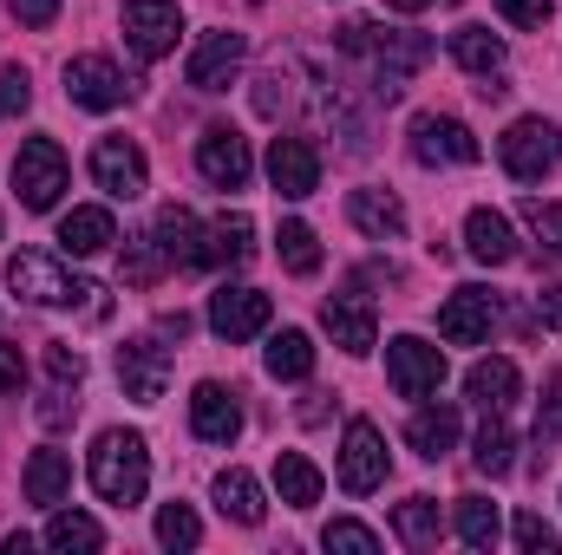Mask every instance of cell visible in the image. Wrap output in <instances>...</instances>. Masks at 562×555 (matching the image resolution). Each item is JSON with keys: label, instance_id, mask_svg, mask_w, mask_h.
<instances>
[{"label": "cell", "instance_id": "cell-1", "mask_svg": "<svg viewBox=\"0 0 562 555\" xmlns=\"http://www.w3.org/2000/svg\"><path fill=\"white\" fill-rule=\"evenodd\" d=\"M86 471H92V490L112 510H132V503H144V490H150V451H144L138 431H99Z\"/></svg>", "mask_w": 562, "mask_h": 555}, {"label": "cell", "instance_id": "cell-2", "mask_svg": "<svg viewBox=\"0 0 562 555\" xmlns=\"http://www.w3.org/2000/svg\"><path fill=\"white\" fill-rule=\"evenodd\" d=\"M7 287L20 294V301H33V307H92L99 314V287L79 275H66L53 256H40V249H20L13 262H7Z\"/></svg>", "mask_w": 562, "mask_h": 555}, {"label": "cell", "instance_id": "cell-3", "mask_svg": "<svg viewBox=\"0 0 562 555\" xmlns=\"http://www.w3.org/2000/svg\"><path fill=\"white\" fill-rule=\"evenodd\" d=\"M497 157H504V170H510L517 183H543L562 163V132L550 118H517V125L497 138Z\"/></svg>", "mask_w": 562, "mask_h": 555}, {"label": "cell", "instance_id": "cell-4", "mask_svg": "<svg viewBox=\"0 0 562 555\" xmlns=\"http://www.w3.org/2000/svg\"><path fill=\"white\" fill-rule=\"evenodd\" d=\"M386 471H393V457H386L380 424H373V418H353L347 438H340V490H347V497H373V490L386 484Z\"/></svg>", "mask_w": 562, "mask_h": 555}, {"label": "cell", "instance_id": "cell-5", "mask_svg": "<svg viewBox=\"0 0 562 555\" xmlns=\"http://www.w3.org/2000/svg\"><path fill=\"white\" fill-rule=\"evenodd\" d=\"M13 190L26 209H53L59 190H66V150L53 138H26L20 157H13Z\"/></svg>", "mask_w": 562, "mask_h": 555}, {"label": "cell", "instance_id": "cell-6", "mask_svg": "<svg viewBox=\"0 0 562 555\" xmlns=\"http://www.w3.org/2000/svg\"><path fill=\"white\" fill-rule=\"evenodd\" d=\"M66 99L86 105V112H112V105L132 99V79L119 72V59H105V53H79V59H66Z\"/></svg>", "mask_w": 562, "mask_h": 555}, {"label": "cell", "instance_id": "cell-7", "mask_svg": "<svg viewBox=\"0 0 562 555\" xmlns=\"http://www.w3.org/2000/svg\"><path fill=\"white\" fill-rule=\"evenodd\" d=\"M386 373H393V393L400 399H431L445 386V353L431 340H419V333H400L386 347Z\"/></svg>", "mask_w": 562, "mask_h": 555}, {"label": "cell", "instance_id": "cell-8", "mask_svg": "<svg viewBox=\"0 0 562 555\" xmlns=\"http://www.w3.org/2000/svg\"><path fill=\"white\" fill-rule=\"evenodd\" d=\"M243 59H249V39H243L236 26H216V33H203V39H196V53H190L183 79H190L196 92H229V79L243 72Z\"/></svg>", "mask_w": 562, "mask_h": 555}, {"label": "cell", "instance_id": "cell-9", "mask_svg": "<svg viewBox=\"0 0 562 555\" xmlns=\"http://www.w3.org/2000/svg\"><path fill=\"white\" fill-rule=\"evenodd\" d=\"M413 157L419 163H477L484 157V144L471 138V125L464 118H445V112H419L413 118Z\"/></svg>", "mask_w": 562, "mask_h": 555}, {"label": "cell", "instance_id": "cell-10", "mask_svg": "<svg viewBox=\"0 0 562 555\" xmlns=\"http://www.w3.org/2000/svg\"><path fill=\"white\" fill-rule=\"evenodd\" d=\"M92 183L112 196V203H138L150 170H144V150L132 138H99L92 144Z\"/></svg>", "mask_w": 562, "mask_h": 555}, {"label": "cell", "instance_id": "cell-11", "mask_svg": "<svg viewBox=\"0 0 562 555\" xmlns=\"http://www.w3.org/2000/svg\"><path fill=\"white\" fill-rule=\"evenodd\" d=\"M269 314H276V307H269L262 287H216V294H210V333L229 340V347H236V340H256V333L269 327Z\"/></svg>", "mask_w": 562, "mask_h": 555}, {"label": "cell", "instance_id": "cell-12", "mask_svg": "<svg viewBox=\"0 0 562 555\" xmlns=\"http://www.w3.org/2000/svg\"><path fill=\"white\" fill-rule=\"evenodd\" d=\"M196 170H203L216 190H243V183H249V170H256L249 138H243L236 125H210V132L196 138Z\"/></svg>", "mask_w": 562, "mask_h": 555}, {"label": "cell", "instance_id": "cell-13", "mask_svg": "<svg viewBox=\"0 0 562 555\" xmlns=\"http://www.w3.org/2000/svg\"><path fill=\"white\" fill-rule=\"evenodd\" d=\"M177 33H183L177 0H125V46L138 59H164L177 46Z\"/></svg>", "mask_w": 562, "mask_h": 555}, {"label": "cell", "instance_id": "cell-14", "mask_svg": "<svg viewBox=\"0 0 562 555\" xmlns=\"http://www.w3.org/2000/svg\"><path fill=\"white\" fill-rule=\"evenodd\" d=\"M119 386H125V399L157 406L164 386H170V353H164L157 340H125V347H119Z\"/></svg>", "mask_w": 562, "mask_h": 555}, {"label": "cell", "instance_id": "cell-15", "mask_svg": "<svg viewBox=\"0 0 562 555\" xmlns=\"http://www.w3.org/2000/svg\"><path fill=\"white\" fill-rule=\"evenodd\" d=\"M269 183H276V196H288V203L314 196L321 190V150L307 138H276L269 144Z\"/></svg>", "mask_w": 562, "mask_h": 555}, {"label": "cell", "instance_id": "cell-16", "mask_svg": "<svg viewBox=\"0 0 562 555\" xmlns=\"http://www.w3.org/2000/svg\"><path fill=\"white\" fill-rule=\"evenodd\" d=\"M425 59H431V39H419V33H386V26H380V46H373V66H380V86H373V92H380V99L393 105V99L406 92V79L419 72Z\"/></svg>", "mask_w": 562, "mask_h": 555}, {"label": "cell", "instance_id": "cell-17", "mask_svg": "<svg viewBox=\"0 0 562 555\" xmlns=\"http://www.w3.org/2000/svg\"><path fill=\"white\" fill-rule=\"evenodd\" d=\"M491 320H497V301H491L484 287H451L445 307H438V333H445L451 347H477V340L491 333Z\"/></svg>", "mask_w": 562, "mask_h": 555}, {"label": "cell", "instance_id": "cell-18", "mask_svg": "<svg viewBox=\"0 0 562 555\" xmlns=\"http://www.w3.org/2000/svg\"><path fill=\"white\" fill-rule=\"evenodd\" d=\"M190 431H196L203 444H236V438H243V406H236V393L216 386V380H203V386L190 393Z\"/></svg>", "mask_w": 562, "mask_h": 555}, {"label": "cell", "instance_id": "cell-19", "mask_svg": "<svg viewBox=\"0 0 562 555\" xmlns=\"http://www.w3.org/2000/svg\"><path fill=\"white\" fill-rule=\"evenodd\" d=\"M464 249H471V262H484V269H510V262H517V229H510V216H504V209H471V216H464Z\"/></svg>", "mask_w": 562, "mask_h": 555}, {"label": "cell", "instance_id": "cell-20", "mask_svg": "<svg viewBox=\"0 0 562 555\" xmlns=\"http://www.w3.org/2000/svg\"><path fill=\"white\" fill-rule=\"evenodd\" d=\"M321 327H327L334 347H347V353H373V340H380V320H373V307H367L360 294H334V301L321 307Z\"/></svg>", "mask_w": 562, "mask_h": 555}, {"label": "cell", "instance_id": "cell-21", "mask_svg": "<svg viewBox=\"0 0 562 555\" xmlns=\"http://www.w3.org/2000/svg\"><path fill=\"white\" fill-rule=\"evenodd\" d=\"M249 256H256V223L243 209H229L203 229V269H243Z\"/></svg>", "mask_w": 562, "mask_h": 555}, {"label": "cell", "instance_id": "cell-22", "mask_svg": "<svg viewBox=\"0 0 562 555\" xmlns=\"http://www.w3.org/2000/svg\"><path fill=\"white\" fill-rule=\"evenodd\" d=\"M157 249H164V262H177V269H203V223H196L183 203L157 209Z\"/></svg>", "mask_w": 562, "mask_h": 555}, {"label": "cell", "instance_id": "cell-23", "mask_svg": "<svg viewBox=\"0 0 562 555\" xmlns=\"http://www.w3.org/2000/svg\"><path fill=\"white\" fill-rule=\"evenodd\" d=\"M347 216H353V229H367V236H380V242L406 236V209H400L393 190H353V196H347Z\"/></svg>", "mask_w": 562, "mask_h": 555}, {"label": "cell", "instance_id": "cell-24", "mask_svg": "<svg viewBox=\"0 0 562 555\" xmlns=\"http://www.w3.org/2000/svg\"><path fill=\"white\" fill-rule=\"evenodd\" d=\"M112 242H119L112 209H92V203H86V209H72V216L59 223V249H66V256H105Z\"/></svg>", "mask_w": 562, "mask_h": 555}, {"label": "cell", "instance_id": "cell-25", "mask_svg": "<svg viewBox=\"0 0 562 555\" xmlns=\"http://www.w3.org/2000/svg\"><path fill=\"white\" fill-rule=\"evenodd\" d=\"M66 490H72V457L66 451H33L26 457V503H40V510H53V503H66Z\"/></svg>", "mask_w": 562, "mask_h": 555}, {"label": "cell", "instance_id": "cell-26", "mask_svg": "<svg viewBox=\"0 0 562 555\" xmlns=\"http://www.w3.org/2000/svg\"><path fill=\"white\" fill-rule=\"evenodd\" d=\"M406 444L419 451L425 464L451 457V451H458V412H451V406H419L413 424H406Z\"/></svg>", "mask_w": 562, "mask_h": 555}, {"label": "cell", "instance_id": "cell-27", "mask_svg": "<svg viewBox=\"0 0 562 555\" xmlns=\"http://www.w3.org/2000/svg\"><path fill=\"white\" fill-rule=\"evenodd\" d=\"M517 386H524V380H517V366H510V360H477V366L464 373V393H471L484 412L517 406Z\"/></svg>", "mask_w": 562, "mask_h": 555}, {"label": "cell", "instance_id": "cell-28", "mask_svg": "<svg viewBox=\"0 0 562 555\" xmlns=\"http://www.w3.org/2000/svg\"><path fill=\"white\" fill-rule=\"evenodd\" d=\"M216 510H223L229 523H243V530H256V523L269 517V503H262V484H256L249 471H223V477H216Z\"/></svg>", "mask_w": 562, "mask_h": 555}, {"label": "cell", "instance_id": "cell-29", "mask_svg": "<svg viewBox=\"0 0 562 555\" xmlns=\"http://www.w3.org/2000/svg\"><path fill=\"white\" fill-rule=\"evenodd\" d=\"M451 59H458L464 72H477V79H497V72H504V39H497L491 26H458V33H451Z\"/></svg>", "mask_w": 562, "mask_h": 555}, {"label": "cell", "instance_id": "cell-30", "mask_svg": "<svg viewBox=\"0 0 562 555\" xmlns=\"http://www.w3.org/2000/svg\"><path fill=\"white\" fill-rule=\"evenodd\" d=\"M276 490H281L288 510H314V503H321V471H314L301 451H281L276 457Z\"/></svg>", "mask_w": 562, "mask_h": 555}, {"label": "cell", "instance_id": "cell-31", "mask_svg": "<svg viewBox=\"0 0 562 555\" xmlns=\"http://www.w3.org/2000/svg\"><path fill=\"white\" fill-rule=\"evenodd\" d=\"M477 471L484 477H510V464H517V431L504 424V412H491L484 424H477Z\"/></svg>", "mask_w": 562, "mask_h": 555}, {"label": "cell", "instance_id": "cell-32", "mask_svg": "<svg viewBox=\"0 0 562 555\" xmlns=\"http://www.w3.org/2000/svg\"><path fill=\"white\" fill-rule=\"evenodd\" d=\"M393 530H400V543H406V550H438L445 517H438V503H431V497H406V503L393 510Z\"/></svg>", "mask_w": 562, "mask_h": 555}, {"label": "cell", "instance_id": "cell-33", "mask_svg": "<svg viewBox=\"0 0 562 555\" xmlns=\"http://www.w3.org/2000/svg\"><path fill=\"white\" fill-rule=\"evenodd\" d=\"M262 366H269L276 380H307V373H314V340H307L301 327H281L276 340H269V353H262Z\"/></svg>", "mask_w": 562, "mask_h": 555}, {"label": "cell", "instance_id": "cell-34", "mask_svg": "<svg viewBox=\"0 0 562 555\" xmlns=\"http://www.w3.org/2000/svg\"><path fill=\"white\" fill-rule=\"evenodd\" d=\"M458 536L471 543V550H497V536H504V523H497V503H484V497H458Z\"/></svg>", "mask_w": 562, "mask_h": 555}, {"label": "cell", "instance_id": "cell-35", "mask_svg": "<svg viewBox=\"0 0 562 555\" xmlns=\"http://www.w3.org/2000/svg\"><path fill=\"white\" fill-rule=\"evenodd\" d=\"M276 256H281V269H288V275H321V242H314V229H307V223H281Z\"/></svg>", "mask_w": 562, "mask_h": 555}, {"label": "cell", "instance_id": "cell-36", "mask_svg": "<svg viewBox=\"0 0 562 555\" xmlns=\"http://www.w3.org/2000/svg\"><path fill=\"white\" fill-rule=\"evenodd\" d=\"M46 550H105V530L92 517H79V510H59L46 523Z\"/></svg>", "mask_w": 562, "mask_h": 555}, {"label": "cell", "instance_id": "cell-37", "mask_svg": "<svg viewBox=\"0 0 562 555\" xmlns=\"http://www.w3.org/2000/svg\"><path fill=\"white\" fill-rule=\"evenodd\" d=\"M157 543H164V550H196V543H203L196 510H190V503H164V510H157Z\"/></svg>", "mask_w": 562, "mask_h": 555}, {"label": "cell", "instance_id": "cell-38", "mask_svg": "<svg viewBox=\"0 0 562 555\" xmlns=\"http://www.w3.org/2000/svg\"><path fill=\"white\" fill-rule=\"evenodd\" d=\"M524 223H530V236L550 249L562 262V203H543V196H524Z\"/></svg>", "mask_w": 562, "mask_h": 555}, {"label": "cell", "instance_id": "cell-39", "mask_svg": "<svg viewBox=\"0 0 562 555\" xmlns=\"http://www.w3.org/2000/svg\"><path fill=\"white\" fill-rule=\"evenodd\" d=\"M321 543H327V550H340V555H380V536H373L367 523H347V517H340V523H327V530H321Z\"/></svg>", "mask_w": 562, "mask_h": 555}, {"label": "cell", "instance_id": "cell-40", "mask_svg": "<svg viewBox=\"0 0 562 555\" xmlns=\"http://www.w3.org/2000/svg\"><path fill=\"white\" fill-rule=\"evenodd\" d=\"M562 438V366L550 373L543 399H537V444H557Z\"/></svg>", "mask_w": 562, "mask_h": 555}, {"label": "cell", "instance_id": "cell-41", "mask_svg": "<svg viewBox=\"0 0 562 555\" xmlns=\"http://www.w3.org/2000/svg\"><path fill=\"white\" fill-rule=\"evenodd\" d=\"M157 269H164V249H157V236H138V242L125 249V281L150 287V281H157Z\"/></svg>", "mask_w": 562, "mask_h": 555}, {"label": "cell", "instance_id": "cell-42", "mask_svg": "<svg viewBox=\"0 0 562 555\" xmlns=\"http://www.w3.org/2000/svg\"><path fill=\"white\" fill-rule=\"evenodd\" d=\"M517 550H530V555H557V550H562V536L550 530V523H543V517H537V510H524V517H517Z\"/></svg>", "mask_w": 562, "mask_h": 555}, {"label": "cell", "instance_id": "cell-43", "mask_svg": "<svg viewBox=\"0 0 562 555\" xmlns=\"http://www.w3.org/2000/svg\"><path fill=\"white\" fill-rule=\"evenodd\" d=\"M33 105V79L20 66H0V118H20Z\"/></svg>", "mask_w": 562, "mask_h": 555}, {"label": "cell", "instance_id": "cell-44", "mask_svg": "<svg viewBox=\"0 0 562 555\" xmlns=\"http://www.w3.org/2000/svg\"><path fill=\"white\" fill-rule=\"evenodd\" d=\"M7 13H13L20 26H53V20H59V0H7Z\"/></svg>", "mask_w": 562, "mask_h": 555}, {"label": "cell", "instance_id": "cell-45", "mask_svg": "<svg viewBox=\"0 0 562 555\" xmlns=\"http://www.w3.org/2000/svg\"><path fill=\"white\" fill-rule=\"evenodd\" d=\"M497 13H504L510 26H543V20H550V0H497Z\"/></svg>", "mask_w": 562, "mask_h": 555}, {"label": "cell", "instance_id": "cell-46", "mask_svg": "<svg viewBox=\"0 0 562 555\" xmlns=\"http://www.w3.org/2000/svg\"><path fill=\"white\" fill-rule=\"evenodd\" d=\"M537 320H543L550 333H562V281H543V287H537Z\"/></svg>", "mask_w": 562, "mask_h": 555}, {"label": "cell", "instance_id": "cell-47", "mask_svg": "<svg viewBox=\"0 0 562 555\" xmlns=\"http://www.w3.org/2000/svg\"><path fill=\"white\" fill-rule=\"evenodd\" d=\"M26 386V360H20V347H0V393H20Z\"/></svg>", "mask_w": 562, "mask_h": 555}, {"label": "cell", "instance_id": "cell-48", "mask_svg": "<svg viewBox=\"0 0 562 555\" xmlns=\"http://www.w3.org/2000/svg\"><path fill=\"white\" fill-rule=\"evenodd\" d=\"M386 7H393V13H425L431 0H386Z\"/></svg>", "mask_w": 562, "mask_h": 555}]
</instances>
